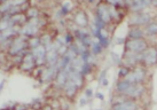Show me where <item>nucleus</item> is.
I'll use <instances>...</instances> for the list:
<instances>
[{
    "instance_id": "nucleus-2",
    "label": "nucleus",
    "mask_w": 157,
    "mask_h": 110,
    "mask_svg": "<svg viewBox=\"0 0 157 110\" xmlns=\"http://www.w3.org/2000/svg\"><path fill=\"white\" fill-rule=\"evenodd\" d=\"M125 45H126L127 51L134 52V53H144L147 49V46H148L147 41L144 39H128L127 41H125Z\"/></svg>"
},
{
    "instance_id": "nucleus-29",
    "label": "nucleus",
    "mask_w": 157,
    "mask_h": 110,
    "mask_svg": "<svg viewBox=\"0 0 157 110\" xmlns=\"http://www.w3.org/2000/svg\"><path fill=\"white\" fill-rule=\"evenodd\" d=\"M98 110H101V109H98Z\"/></svg>"
},
{
    "instance_id": "nucleus-16",
    "label": "nucleus",
    "mask_w": 157,
    "mask_h": 110,
    "mask_svg": "<svg viewBox=\"0 0 157 110\" xmlns=\"http://www.w3.org/2000/svg\"><path fill=\"white\" fill-rule=\"evenodd\" d=\"M156 31H157V24L155 22H150L147 24L146 27V32L150 36H155L156 35Z\"/></svg>"
},
{
    "instance_id": "nucleus-28",
    "label": "nucleus",
    "mask_w": 157,
    "mask_h": 110,
    "mask_svg": "<svg viewBox=\"0 0 157 110\" xmlns=\"http://www.w3.org/2000/svg\"><path fill=\"white\" fill-rule=\"evenodd\" d=\"M96 97H99V99H101V100H103V95H102L101 93H98V94H96Z\"/></svg>"
},
{
    "instance_id": "nucleus-25",
    "label": "nucleus",
    "mask_w": 157,
    "mask_h": 110,
    "mask_svg": "<svg viewBox=\"0 0 157 110\" xmlns=\"http://www.w3.org/2000/svg\"><path fill=\"white\" fill-rule=\"evenodd\" d=\"M125 41H126V40H125V38H116V43H117V44H124V43H125Z\"/></svg>"
},
{
    "instance_id": "nucleus-12",
    "label": "nucleus",
    "mask_w": 157,
    "mask_h": 110,
    "mask_svg": "<svg viewBox=\"0 0 157 110\" xmlns=\"http://www.w3.org/2000/svg\"><path fill=\"white\" fill-rule=\"evenodd\" d=\"M69 79L71 82H74L75 85L77 87H79L83 84V76H82L80 72H77V71H74V70L69 71Z\"/></svg>"
},
{
    "instance_id": "nucleus-6",
    "label": "nucleus",
    "mask_w": 157,
    "mask_h": 110,
    "mask_svg": "<svg viewBox=\"0 0 157 110\" xmlns=\"http://www.w3.org/2000/svg\"><path fill=\"white\" fill-rule=\"evenodd\" d=\"M142 61V53H134L127 51L124 56V62L126 66H135L138 62Z\"/></svg>"
},
{
    "instance_id": "nucleus-9",
    "label": "nucleus",
    "mask_w": 157,
    "mask_h": 110,
    "mask_svg": "<svg viewBox=\"0 0 157 110\" xmlns=\"http://www.w3.org/2000/svg\"><path fill=\"white\" fill-rule=\"evenodd\" d=\"M127 6H130L132 12L134 13H141V10L144 9L146 7H148L150 5V1H141V0H136V1H131V2H125Z\"/></svg>"
},
{
    "instance_id": "nucleus-5",
    "label": "nucleus",
    "mask_w": 157,
    "mask_h": 110,
    "mask_svg": "<svg viewBox=\"0 0 157 110\" xmlns=\"http://www.w3.org/2000/svg\"><path fill=\"white\" fill-rule=\"evenodd\" d=\"M96 17L100 18L102 22L107 24V23L110 22V15H109V10H108V5L105 4H100L99 7H98V12H96Z\"/></svg>"
},
{
    "instance_id": "nucleus-3",
    "label": "nucleus",
    "mask_w": 157,
    "mask_h": 110,
    "mask_svg": "<svg viewBox=\"0 0 157 110\" xmlns=\"http://www.w3.org/2000/svg\"><path fill=\"white\" fill-rule=\"evenodd\" d=\"M150 20H151V16L150 14L148 13H134L132 15L130 20H128V23L131 25H144V24H148L150 23Z\"/></svg>"
},
{
    "instance_id": "nucleus-1",
    "label": "nucleus",
    "mask_w": 157,
    "mask_h": 110,
    "mask_svg": "<svg viewBox=\"0 0 157 110\" xmlns=\"http://www.w3.org/2000/svg\"><path fill=\"white\" fill-rule=\"evenodd\" d=\"M28 46V39L25 36H20L18 38H15L12 43V46L9 47L8 52L10 55H17L18 53H21L22 51L25 49V47Z\"/></svg>"
},
{
    "instance_id": "nucleus-15",
    "label": "nucleus",
    "mask_w": 157,
    "mask_h": 110,
    "mask_svg": "<svg viewBox=\"0 0 157 110\" xmlns=\"http://www.w3.org/2000/svg\"><path fill=\"white\" fill-rule=\"evenodd\" d=\"M63 87H64V89H66L67 95H69V97L75 95L76 89H77V86H76L74 82H71L69 78H68V80H67V83L64 84V86H63Z\"/></svg>"
},
{
    "instance_id": "nucleus-10",
    "label": "nucleus",
    "mask_w": 157,
    "mask_h": 110,
    "mask_svg": "<svg viewBox=\"0 0 157 110\" xmlns=\"http://www.w3.org/2000/svg\"><path fill=\"white\" fill-rule=\"evenodd\" d=\"M138 106L133 101H124L119 102L113 107V110H136Z\"/></svg>"
},
{
    "instance_id": "nucleus-19",
    "label": "nucleus",
    "mask_w": 157,
    "mask_h": 110,
    "mask_svg": "<svg viewBox=\"0 0 157 110\" xmlns=\"http://www.w3.org/2000/svg\"><path fill=\"white\" fill-rule=\"evenodd\" d=\"M131 84L127 83V82H125V80H122V82H118L117 84V91L119 93H124L125 91H126V88L130 86Z\"/></svg>"
},
{
    "instance_id": "nucleus-27",
    "label": "nucleus",
    "mask_w": 157,
    "mask_h": 110,
    "mask_svg": "<svg viewBox=\"0 0 157 110\" xmlns=\"http://www.w3.org/2000/svg\"><path fill=\"white\" fill-rule=\"evenodd\" d=\"M100 83H102V85H103V86H107V85H108V80H107V79L105 78L103 80H101Z\"/></svg>"
},
{
    "instance_id": "nucleus-13",
    "label": "nucleus",
    "mask_w": 157,
    "mask_h": 110,
    "mask_svg": "<svg viewBox=\"0 0 157 110\" xmlns=\"http://www.w3.org/2000/svg\"><path fill=\"white\" fill-rule=\"evenodd\" d=\"M59 54L55 51H48L46 52V63L47 66H55L56 64L57 60H59Z\"/></svg>"
},
{
    "instance_id": "nucleus-7",
    "label": "nucleus",
    "mask_w": 157,
    "mask_h": 110,
    "mask_svg": "<svg viewBox=\"0 0 157 110\" xmlns=\"http://www.w3.org/2000/svg\"><path fill=\"white\" fill-rule=\"evenodd\" d=\"M156 49L154 47L147 48L142 53V61H144V63L148 66H154L156 63Z\"/></svg>"
},
{
    "instance_id": "nucleus-14",
    "label": "nucleus",
    "mask_w": 157,
    "mask_h": 110,
    "mask_svg": "<svg viewBox=\"0 0 157 110\" xmlns=\"http://www.w3.org/2000/svg\"><path fill=\"white\" fill-rule=\"evenodd\" d=\"M75 22L78 24L79 27H86L88 23V20H87V16H86V14L84 13V12H79V13L76 14V16H75Z\"/></svg>"
},
{
    "instance_id": "nucleus-4",
    "label": "nucleus",
    "mask_w": 157,
    "mask_h": 110,
    "mask_svg": "<svg viewBox=\"0 0 157 110\" xmlns=\"http://www.w3.org/2000/svg\"><path fill=\"white\" fill-rule=\"evenodd\" d=\"M144 71L141 68H138L133 72H128L124 77V80L130 84H139L144 80Z\"/></svg>"
},
{
    "instance_id": "nucleus-26",
    "label": "nucleus",
    "mask_w": 157,
    "mask_h": 110,
    "mask_svg": "<svg viewBox=\"0 0 157 110\" xmlns=\"http://www.w3.org/2000/svg\"><path fill=\"white\" fill-rule=\"evenodd\" d=\"M86 103H87L86 97H82V99H80V102H79V104H80V106H85Z\"/></svg>"
},
{
    "instance_id": "nucleus-30",
    "label": "nucleus",
    "mask_w": 157,
    "mask_h": 110,
    "mask_svg": "<svg viewBox=\"0 0 157 110\" xmlns=\"http://www.w3.org/2000/svg\"><path fill=\"white\" fill-rule=\"evenodd\" d=\"M54 110H55V109H54Z\"/></svg>"
},
{
    "instance_id": "nucleus-17",
    "label": "nucleus",
    "mask_w": 157,
    "mask_h": 110,
    "mask_svg": "<svg viewBox=\"0 0 157 110\" xmlns=\"http://www.w3.org/2000/svg\"><path fill=\"white\" fill-rule=\"evenodd\" d=\"M39 45H40V38H38V37H31L30 39L28 40V46L31 49L38 47Z\"/></svg>"
},
{
    "instance_id": "nucleus-8",
    "label": "nucleus",
    "mask_w": 157,
    "mask_h": 110,
    "mask_svg": "<svg viewBox=\"0 0 157 110\" xmlns=\"http://www.w3.org/2000/svg\"><path fill=\"white\" fill-rule=\"evenodd\" d=\"M142 92H144V87L141 85H139V84H131L123 94L131 97H138L142 94Z\"/></svg>"
},
{
    "instance_id": "nucleus-24",
    "label": "nucleus",
    "mask_w": 157,
    "mask_h": 110,
    "mask_svg": "<svg viewBox=\"0 0 157 110\" xmlns=\"http://www.w3.org/2000/svg\"><path fill=\"white\" fill-rule=\"evenodd\" d=\"M85 95L87 97H93V91H92L91 88H87V89L85 91Z\"/></svg>"
},
{
    "instance_id": "nucleus-18",
    "label": "nucleus",
    "mask_w": 157,
    "mask_h": 110,
    "mask_svg": "<svg viewBox=\"0 0 157 110\" xmlns=\"http://www.w3.org/2000/svg\"><path fill=\"white\" fill-rule=\"evenodd\" d=\"M10 7H12V2H9V1H4V2H0V13H1V14H5V13L7 14Z\"/></svg>"
},
{
    "instance_id": "nucleus-22",
    "label": "nucleus",
    "mask_w": 157,
    "mask_h": 110,
    "mask_svg": "<svg viewBox=\"0 0 157 110\" xmlns=\"http://www.w3.org/2000/svg\"><path fill=\"white\" fill-rule=\"evenodd\" d=\"M111 59H113V63H116V64H119V62H121V57L119 55L116 53H111Z\"/></svg>"
},
{
    "instance_id": "nucleus-21",
    "label": "nucleus",
    "mask_w": 157,
    "mask_h": 110,
    "mask_svg": "<svg viewBox=\"0 0 157 110\" xmlns=\"http://www.w3.org/2000/svg\"><path fill=\"white\" fill-rule=\"evenodd\" d=\"M108 10H109V15H110V18H119V12H118V9H116L115 7H111V6H108Z\"/></svg>"
},
{
    "instance_id": "nucleus-20",
    "label": "nucleus",
    "mask_w": 157,
    "mask_h": 110,
    "mask_svg": "<svg viewBox=\"0 0 157 110\" xmlns=\"http://www.w3.org/2000/svg\"><path fill=\"white\" fill-rule=\"evenodd\" d=\"M26 16L30 18H37L38 16V9L37 8H28L26 10Z\"/></svg>"
},
{
    "instance_id": "nucleus-11",
    "label": "nucleus",
    "mask_w": 157,
    "mask_h": 110,
    "mask_svg": "<svg viewBox=\"0 0 157 110\" xmlns=\"http://www.w3.org/2000/svg\"><path fill=\"white\" fill-rule=\"evenodd\" d=\"M144 35V31L141 28L134 27L128 31V35L127 36H128V39L134 40V39H142Z\"/></svg>"
},
{
    "instance_id": "nucleus-23",
    "label": "nucleus",
    "mask_w": 157,
    "mask_h": 110,
    "mask_svg": "<svg viewBox=\"0 0 157 110\" xmlns=\"http://www.w3.org/2000/svg\"><path fill=\"white\" fill-rule=\"evenodd\" d=\"M128 72H130V71H128L127 68H121V69H119V72H118V75L121 76V77H125Z\"/></svg>"
}]
</instances>
